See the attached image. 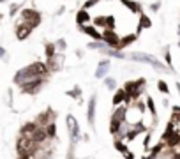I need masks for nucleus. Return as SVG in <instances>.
<instances>
[{
	"mask_svg": "<svg viewBox=\"0 0 180 159\" xmlns=\"http://www.w3.org/2000/svg\"><path fill=\"white\" fill-rule=\"evenodd\" d=\"M37 143L28 138V136H18V140H16V150H18V156H32L35 150H37Z\"/></svg>",
	"mask_w": 180,
	"mask_h": 159,
	"instance_id": "f257e3e1",
	"label": "nucleus"
},
{
	"mask_svg": "<svg viewBox=\"0 0 180 159\" xmlns=\"http://www.w3.org/2000/svg\"><path fill=\"white\" fill-rule=\"evenodd\" d=\"M131 60H136V62H145V64H150L154 69H157V71H170L168 67L161 62V60H157L155 57H152V55H148V53H132L131 57H129Z\"/></svg>",
	"mask_w": 180,
	"mask_h": 159,
	"instance_id": "f03ea898",
	"label": "nucleus"
},
{
	"mask_svg": "<svg viewBox=\"0 0 180 159\" xmlns=\"http://www.w3.org/2000/svg\"><path fill=\"white\" fill-rule=\"evenodd\" d=\"M19 23H23L27 27H30L32 30L41 23V14L35 11V9H23L21 11V19H19Z\"/></svg>",
	"mask_w": 180,
	"mask_h": 159,
	"instance_id": "7ed1b4c3",
	"label": "nucleus"
},
{
	"mask_svg": "<svg viewBox=\"0 0 180 159\" xmlns=\"http://www.w3.org/2000/svg\"><path fill=\"white\" fill-rule=\"evenodd\" d=\"M67 129H69V134H71V145H76L80 140H81V133H80V126L76 122V119L73 115H67Z\"/></svg>",
	"mask_w": 180,
	"mask_h": 159,
	"instance_id": "20e7f679",
	"label": "nucleus"
},
{
	"mask_svg": "<svg viewBox=\"0 0 180 159\" xmlns=\"http://www.w3.org/2000/svg\"><path fill=\"white\" fill-rule=\"evenodd\" d=\"M102 42L111 50H120V35L115 30H104L102 32Z\"/></svg>",
	"mask_w": 180,
	"mask_h": 159,
	"instance_id": "39448f33",
	"label": "nucleus"
},
{
	"mask_svg": "<svg viewBox=\"0 0 180 159\" xmlns=\"http://www.w3.org/2000/svg\"><path fill=\"white\" fill-rule=\"evenodd\" d=\"M55 119H57V113L51 110V108H48L46 111H44V113H41V115H37V119L34 120L39 127H46V126H50V124H53L55 122Z\"/></svg>",
	"mask_w": 180,
	"mask_h": 159,
	"instance_id": "423d86ee",
	"label": "nucleus"
},
{
	"mask_svg": "<svg viewBox=\"0 0 180 159\" xmlns=\"http://www.w3.org/2000/svg\"><path fill=\"white\" fill-rule=\"evenodd\" d=\"M96 104H97V97L92 96L88 101V108H87V120L90 126H94L96 124Z\"/></svg>",
	"mask_w": 180,
	"mask_h": 159,
	"instance_id": "0eeeda50",
	"label": "nucleus"
},
{
	"mask_svg": "<svg viewBox=\"0 0 180 159\" xmlns=\"http://www.w3.org/2000/svg\"><path fill=\"white\" fill-rule=\"evenodd\" d=\"M62 64H64V57L62 55H55V57H51V58L46 60V65H48L50 73L51 71H60L62 69Z\"/></svg>",
	"mask_w": 180,
	"mask_h": 159,
	"instance_id": "6e6552de",
	"label": "nucleus"
},
{
	"mask_svg": "<svg viewBox=\"0 0 180 159\" xmlns=\"http://www.w3.org/2000/svg\"><path fill=\"white\" fill-rule=\"evenodd\" d=\"M30 34H32V28L18 21V23H16V37H18L19 41H23V39H27Z\"/></svg>",
	"mask_w": 180,
	"mask_h": 159,
	"instance_id": "1a4fd4ad",
	"label": "nucleus"
},
{
	"mask_svg": "<svg viewBox=\"0 0 180 159\" xmlns=\"http://www.w3.org/2000/svg\"><path fill=\"white\" fill-rule=\"evenodd\" d=\"M37 124L35 122H25L23 126H21V129H19V134L21 136H28V138H32V134L37 131Z\"/></svg>",
	"mask_w": 180,
	"mask_h": 159,
	"instance_id": "9d476101",
	"label": "nucleus"
},
{
	"mask_svg": "<svg viewBox=\"0 0 180 159\" xmlns=\"http://www.w3.org/2000/svg\"><path fill=\"white\" fill-rule=\"evenodd\" d=\"M108 71H109V60H102V62H99L97 69H96V78H97V80H99V78H104Z\"/></svg>",
	"mask_w": 180,
	"mask_h": 159,
	"instance_id": "9b49d317",
	"label": "nucleus"
},
{
	"mask_svg": "<svg viewBox=\"0 0 180 159\" xmlns=\"http://www.w3.org/2000/svg\"><path fill=\"white\" fill-rule=\"evenodd\" d=\"M76 21L80 23V27H87V25H90V16H88V11L81 9V11L78 12V16H76Z\"/></svg>",
	"mask_w": 180,
	"mask_h": 159,
	"instance_id": "f8f14e48",
	"label": "nucleus"
},
{
	"mask_svg": "<svg viewBox=\"0 0 180 159\" xmlns=\"http://www.w3.org/2000/svg\"><path fill=\"white\" fill-rule=\"evenodd\" d=\"M80 28H81V30H83L85 34L92 35V37H94L96 41H102V34H101L99 30H96V28H94L92 25H87V27H80Z\"/></svg>",
	"mask_w": 180,
	"mask_h": 159,
	"instance_id": "ddd939ff",
	"label": "nucleus"
},
{
	"mask_svg": "<svg viewBox=\"0 0 180 159\" xmlns=\"http://www.w3.org/2000/svg\"><path fill=\"white\" fill-rule=\"evenodd\" d=\"M122 4H124L129 11H132V12H136V14H143V12H141V6H140L138 2H132V0H122Z\"/></svg>",
	"mask_w": 180,
	"mask_h": 159,
	"instance_id": "4468645a",
	"label": "nucleus"
},
{
	"mask_svg": "<svg viewBox=\"0 0 180 159\" xmlns=\"http://www.w3.org/2000/svg\"><path fill=\"white\" fill-rule=\"evenodd\" d=\"M44 131H46L48 140H50V142H55V140H57V122H53V124L46 126V127H44Z\"/></svg>",
	"mask_w": 180,
	"mask_h": 159,
	"instance_id": "2eb2a0df",
	"label": "nucleus"
},
{
	"mask_svg": "<svg viewBox=\"0 0 180 159\" xmlns=\"http://www.w3.org/2000/svg\"><path fill=\"white\" fill-rule=\"evenodd\" d=\"M88 48H90V50H99V51H102V53L108 50V46H106L102 41H94V42H90Z\"/></svg>",
	"mask_w": 180,
	"mask_h": 159,
	"instance_id": "dca6fc26",
	"label": "nucleus"
},
{
	"mask_svg": "<svg viewBox=\"0 0 180 159\" xmlns=\"http://www.w3.org/2000/svg\"><path fill=\"white\" fill-rule=\"evenodd\" d=\"M152 27V21L147 14H140V28H150Z\"/></svg>",
	"mask_w": 180,
	"mask_h": 159,
	"instance_id": "f3484780",
	"label": "nucleus"
},
{
	"mask_svg": "<svg viewBox=\"0 0 180 159\" xmlns=\"http://www.w3.org/2000/svg\"><path fill=\"white\" fill-rule=\"evenodd\" d=\"M136 41V35L134 34H131V35H124V37H120V48H124V46H127V44H131V42H134Z\"/></svg>",
	"mask_w": 180,
	"mask_h": 159,
	"instance_id": "a211bd4d",
	"label": "nucleus"
},
{
	"mask_svg": "<svg viewBox=\"0 0 180 159\" xmlns=\"http://www.w3.org/2000/svg\"><path fill=\"white\" fill-rule=\"evenodd\" d=\"M147 110H148V113H150V115L152 117H157V113H155V104H154V99L152 97H147Z\"/></svg>",
	"mask_w": 180,
	"mask_h": 159,
	"instance_id": "6ab92c4d",
	"label": "nucleus"
},
{
	"mask_svg": "<svg viewBox=\"0 0 180 159\" xmlns=\"http://www.w3.org/2000/svg\"><path fill=\"white\" fill-rule=\"evenodd\" d=\"M57 55V46H55V44H46V57L48 58H51V57H55Z\"/></svg>",
	"mask_w": 180,
	"mask_h": 159,
	"instance_id": "aec40b11",
	"label": "nucleus"
},
{
	"mask_svg": "<svg viewBox=\"0 0 180 159\" xmlns=\"http://www.w3.org/2000/svg\"><path fill=\"white\" fill-rule=\"evenodd\" d=\"M157 88H159L163 94H170V87L166 85V81H164V80H159V81H157Z\"/></svg>",
	"mask_w": 180,
	"mask_h": 159,
	"instance_id": "412c9836",
	"label": "nucleus"
},
{
	"mask_svg": "<svg viewBox=\"0 0 180 159\" xmlns=\"http://www.w3.org/2000/svg\"><path fill=\"white\" fill-rule=\"evenodd\" d=\"M164 60H166L168 69H170V71H173V67H171V65H173V60H171V53H170V50H166V51H164Z\"/></svg>",
	"mask_w": 180,
	"mask_h": 159,
	"instance_id": "4be33fe9",
	"label": "nucleus"
},
{
	"mask_svg": "<svg viewBox=\"0 0 180 159\" xmlns=\"http://www.w3.org/2000/svg\"><path fill=\"white\" fill-rule=\"evenodd\" d=\"M80 87H76V88H73V90H69V92H67V96L69 97H74V99H80Z\"/></svg>",
	"mask_w": 180,
	"mask_h": 159,
	"instance_id": "5701e85b",
	"label": "nucleus"
},
{
	"mask_svg": "<svg viewBox=\"0 0 180 159\" xmlns=\"http://www.w3.org/2000/svg\"><path fill=\"white\" fill-rule=\"evenodd\" d=\"M104 83H106V87H108L109 90H113V88L117 87V81H115V78H106V80H104Z\"/></svg>",
	"mask_w": 180,
	"mask_h": 159,
	"instance_id": "b1692460",
	"label": "nucleus"
},
{
	"mask_svg": "<svg viewBox=\"0 0 180 159\" xmlns=\"http://www.w3.org/2000/svg\"><path fill=\"white\" fill-rule=\"evenodd\" d=\"M55 46H57V51H64V50H65V41H64V39H58V41L55 42Z\"/></svg>",
	"mask_w": 180,
	"mask_h": 159,
	"instance_id": "393cba45",
	"label": "nucleus"
},
{
	"mask_svg": "<svg viewBox=\"0 0 180 159\" xmlns=\"http://www.w3.org/2000/svg\"><path fill=\"white\" fill-rule=\"evenodd\" d=\"M9 9H11V11H9V14H11V16H14V14L18 12V9H19V6H16V4H12V6H11Z\"/></svg>",
	"mask_w": 180,
	"mask_h": 159,
	"instance_id": "a878e982",
	"label": "nucleus"
},
{
	"mask_svg": "<svg viewBox=\"0 0 180 159\" xmlns=\"http://www.w3.org/2000/svg\"><path fill=\"white\" fill-rule=\"evenodd\" d=\"M122 156H124V157H125V159H134V154H132V152H131V150H127V152H124V154H122Z\"/></svg>",
	"mask_w": 180,
	"mask_h": 159,
	"instance_id": "bb28decb",
	"label": "nucleus"
},
{
	"mask_svg": "<svg viewBox=\"0 0 180 159\" xmlns=\"http://www.w3.org/2000/svg\"><path fill=\"white\" fill-rule=\"evenodd\" d=\"M159 7H161V2H155V4H152V6H150V9H152L154 12H155V11H159Z\"/></svg>",
	"mask_w": 180,
	"mask_h": 159,
	"instance_id": "cd10ccee",
	"label": "nucleus"
},
{
	"mask_svg": "<svg viewBox=\"0 0 180 159\" xmlns=\"http://www.w3.org/2000/svg\"><path fill=\"white\" fill-rule=\"evenodd\" d=\"M7 55H6V50L4 48H0V58H6Z\"/></svg>",
	"mask_w": 180,
	"mask_h": 159,
	"instance_id": "c85d7f7f",
	"label": "nucleus"
},
{
	"mask_svg": "<svg viewBox=\"0 0 180 159\" xmlns=\"http://www.w3.org/2000/svg\"><path fill=\"white\" fill-rule=\"evenodd\" d=\"M177 32H178V37H180V25H177ZM178 46H180V41H178Z\"/></svg>",
	"mask_w": 180,
	"mask_h": 159,
	"instance_id": "c756f323",
	"label": "nucleus"
},
{
	"mask_svg": "<svg viewBox=\"0 0 180 159\" xmlns=\"http://www.w3.org/2000/svg\"><path fill=\"white\" fill-rule=\"evenodd\" d=\"M0 19H2V14H0Z\"/></svg>",
	"mask_w": 180,
	"mask_h": 159,
	"instance_id": "7c9ffc66",
	"label": "nucleus"
}]
</instances>
